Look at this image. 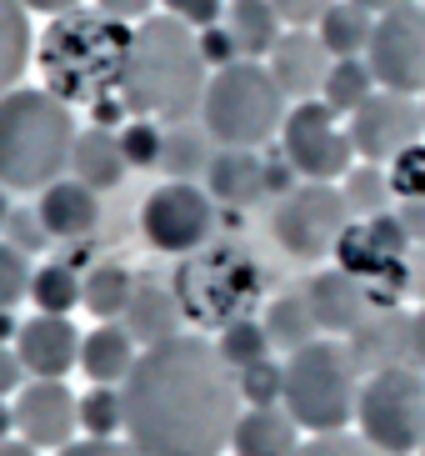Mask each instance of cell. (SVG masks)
<instances>
[{
	"instance_id": "1",
	"label": "cell",
	"mask_w": 425,
	"mask_h": 456,
	"mask_svg": "<svg viewBox=\"0 0 425 456\" xmlns=\"http://www.w3.org/2000/svg\"><path fill=\"white\" fill-rule=\"evenodd\" d=\"M125 442L146 456H221L240 421V381L205 336H171L120 381Z\"/></svg>"
},
{
	"instance_id": "2",
	"label": "cell",
	"mask_w": 425,
	"mask_h": 456,
	"mask_svg": "<svg viewBox=\"0 0 425 456\" xmlns=\"http://www.w3.org/2000/svg\"><path fill=\"white\" fill-rule=\"evenodd\" d=\"M205 55L200 36L175 20V15H146L131 36V61H125V86L120 101L131 116L146 121L186 126L205 101Z\"/></svg>"
},
{
	"instance_id": "3",
	"label": "cell",
	"mask_w": 425,
	"mask_h": 456,
	"mask_svg": "<svg viewBox=\"0 0 425 456\" xmlns=\"http://www.w3.org/2000/svg\"><path fill=\"white\" fill-rule=\"evenodd\" d=\"M131 36L135 30H125V20L66 11L40 41V76H45L51 95H60L66 106L70 101L100 106V95H120Z\"/></svg>"
},
{
	"instance_id": "4",
	"label": "cell",
	"mask_w": 425,
	"mask_h": 456,
	"mask_svg": "<svg viewBox=\"0 0 425 456\" xmlns=\"http://www.w3.org/2000/svg\"><path fill=\"white\" fill-rule=\"evenodd\" d=\"M76 116L51 91L0 95V186L45 191L76 156Z\"/></svg>"
},
{
	"instance_id": "5",
	"label": "cell",
	"mask_w": 425,
	"mask_h": 456,
	"mask_svg": "<svg viewBox=\"0 0 425 456\" xmlns=\"http://www.w3.org/2000/svg\"><path fill=\"white\" fill-rule=\"evenodd\" d=\"M360 381L365 371L356 366L350 346L341 336H320L295 356H285V396L280 406L301 421L310 436H331V431H350L360 402Z\"/></svg>"
},
{
	"instance_id": "6",
	"label": "cell",
	"mask_w": 425,
	"mask_h": 456,
	"mask_svg": "<svg viewBox=\"0 0 425 456\" xmlns=\"http://www.w3.org/2000/svg\"><path fill=\"white\" fill-rule=\"evenodd\" d=\"M291 106H285V91L276 86L266 61H236V66H221L205 86V101H200V126L211 131L215 146H240L255 151L266 146L270 135H280Z\"/></svg>"
},
{
	"instance_id": "7",
	"label": "cell",
	"mask_w": 425,
	"mask_h": 456,
	"mask_svg": "<svg viewBox=\"0 0 425 456\" xmlns=\"http://www.w3.org/2000/svg\"><path fill=\"white\" fill-rule=\"evenodd\" d=\"M261 291V271L240 246H200L175 271V296L180 311L200 326H230L245 316V306Z\"/></svg>"
},
{
	"instance_id": "8",
	"label": "cell",
	"mask_w": 425,
	"mask_h": 456,
	"mask_svg": "<svg viewBox=\"0 0 425 456\" xmlns=\"http://www.w3.org/2000/svg\"><path fill=\"white\" fill-rule=\"evenodd\" d=\"M356 427L365 442L390 456H421L425 446V371L421 366H386L360 381Z\"/></svg>"
},
{
	"instance_id": "9",
	"label": "cell",
	"mask_w": 425,
	"mask_h": 456,
	"mask_svg": "<svg viewBox=\"0 0 425 456\" xmlns=\"http://www.w3.org/2000/svg\"><path fill=\"white\" fill-rule=\"evenodd\" d=\"M350 206L346 191L335 181H301L295 191H285L270 211V236L285 256L295 261H325L335 256L341 236L350 231Z\"/></svg>"
},
{
	"instance_id": "10",
	"label": "cell",
	"mask_w": 425,
	"mask_h": 456,
	"mask_svg": "<svg viewBox=\"0 0 425 456\" xmlns=\"http://www.w3.org/2000/svg\"><path fill=\"white\" fill-rule=\"evenodd\" d=\"M280 156L295 166L301 181H346L356 166V141L325 101H295L280 126Z\"/></svg>"
},
{
	"instance_id": "11",
	"label": "cell",
	"mask_w": 425,
	"mask_h": 456,
	"mask_svg": "<svg viewBox=\"0 0 425 456\" xmlns=\"http://www.w3.org/2000/svg\"><path fill=\"white\" fill-rule=\"evenodd\" d=\"M140 231L156 251L190 256L211 241L215 231V196L200 191L196 181H165L140 206Z\"/></svg>"
},
{
	"instance_id": "12",
	"label": "cell",
	"mask_w": 425,
	"mask_h": 456,
	"mask_svg": "<svg viewBox=\"0 0 425 456\" xmlns=\"http://www.w3.org/2000/svg\"><path fill=\"white\" fill-rule=\"evenodd\" d=\"M350 141L356 156L371 166H390L396 156H405L411 146L425 141V106L421 95L405 91H375L360 110H350Z\"/></svg>"
},
{
	"instance_id": "13",
	"label": "cell",
	"mask_w": 425,
	"mask_h": 456,
	"mask_svg": "<svg viewBox=\"0 0 425 456\" xmlns=\"http://www.w3.org/2000/svg\"><path fill=\"white\" fill-rule=\"evenodd\" d=\"M371 61L381 91L425 95V5H400V11L375 15Z\"/></svg>"
},
{
	"instance_id": "14",
	"label": "cell",
	"mask_w": 425,
	"mask_h": 456,
	"mask_svg": "<svg viewBox=\"0 0 425 456\" xmlns=\"http://www.w3.org/2000/svg\"><path fill=\"white\" fill-rule=\"evenodd\" d=\"M80 427V396H70L66 381H30L15 402V431L30 446H55L66 452Z\"/></svg>"
},
{
	"instance_id": "15",
	"label": "cell",
	"mask_w": 425,
	"mask_h": 456,
	"mask_svg": "<svg viewBox=\"0 0 425 456\" xmlns=\"http://www.w3.org/2000/svg\"><path fill=\"white\" fill-rule=\"evenodd\" d=\"M306 301H310V316H316L320 336H341V341L350 331H360V322L375 311L371 286L360 281V276H350L346 266L316 271L306 281Z\"/></svg>"
},
{
	"instance_id": "16",
	"label": "cell",
	"mask_w": 425,
	"mask_h": 456,
	"mask_svg": "<svg viewBox=\"0 0 425 456\" xmlns=\"http://www.w3.org/2000/svg\"><path fill=\"white\" fill-rule=\"evenodd\" d=\"M266 66L276 76V86L285 91V101H320L335 55L325 51V41L316 30H285L276 41V51L266 55Z\"/></svg>"
},
{
	"instance_id": "17",
	"label": "cell",
	"mask_w": 425,
	"mask_h": 456,
	"mask_svg": "<svg viewBox=\"0 0 425 456\" xmlns=\"http://www.w3.org/2000/svg\"><path fill=\"white\" fill-rule=\"evenodd\" d=\"M80 341L85 336H76V326L66 322V316H30V322H20V331H15V356L26 362V371L36 376V381H66L70 366H80Z\"/></svg>"
},
{
	"instance_id": "18",
	"label": "cell",
	"mask_w": 425,
	"mask_h": 456,
	"mask_svg": "<svg viewBox=\"0 0 425 456\" xmlns=\"http://www.w3.org/2000/svg\"><path fill=\"white\" fill-rule=\"evenodd\" d=\"M350 356H356V366L365 376L371 371H386V366H411V316L396 306L386 311H371L365 322H360V331L346 336Z\"/></svg>"
},
{
	"instance_id": "19",
	"label": "cell",
	"mask_w": 425,
	"mask_h": 456,
	"mask_svg": "<svg viewBox=\"0 0 425 456\" xmlns=\"http://www.w3.org/2000/svg\"><path fill=\"white\" fill-rule=\"evenodd\" d=\"M301 421L285 406H245L230 431V456H295Z\"/></svg>"
},
{
	"instance_id": "20",
	"label": "cell",
	"mask_w": 425,
	"mask_h": 456,
	"mask_svg": "<svg viewBox=\"0 0 425 456\" xmlns=\"http://www.w3.org/2000/svg\"><path fill=\"white\" fill-rule=\"evenodd\" d=\"M40 221L55 241H85L100 221V201L85 181H55V186L40 191Z\"/></svg>"
},
{
	"instance_id": "21",
	"label": "cell",
	"mask_w": 425,
	"mask_h": 456,
	"mask_svg": "<svg viewBox=\"0 0 425 456\" xmlns=\"http://www.w3.org/2000/svg\"><path fill=\"white\" fill-rule=\"evenodd\" d=\"M205 191L215 201L226 206H255L266 191V161L255 151H240V146H221L211 156V171H205Z\"/></svg>"
},
{
	"instance_id": "22",
	"label": "cell",
	"mask_w": 425,
	"mask_h": 456,
	"mask_svg": "<svg viewBox=\"0 0 425 456\" xmlns=\"http://www.w3.org/2000/svg\"><path fill=\"white\" fill-rule=\"evenodd\" d=\"M180 296L165 291V286L156 281H135V296L131 306H125V316H120V326L135 336V346H160V341H171V336H180Z\"/></svg>"
},
{
	"instance_id": "23",
	"label": "cell",
	"mask_w": 425,
	"mask_h": 456,
	"mask_svg": "<svg viewBox=\"0 0 425 456\" xmlns=\"http://www.w3.org/2000/svg\"><path fill=\"white\" fill-rule=\"evenodd\" d=\"M135 362H140V356H135V336L116 322H100L85 341H80V371L91 376L95 387H120Z\"/></svg>"
},
{
	"instance_id": "24",
	"label": "cell",
	"mask_w": 425,
	"mask_h": 456,
	"mask_svg": "<svg viewBox=\"0 0 425 456\" xmlns=\"http://www.w3.org/2000/svg\"><path fill=\"white\" fill-rule=\"evenodd\" d=\"M131 161H125V151H120V135L106 131V126H91V131L76 135V156H70V175L85 181L91 191H110L125 181Z\"/></svg>"
},
{
	"instance_id": "25",
	"label": "cell",
	"mask_w": 425,
	"mask_h": 456,
	"mask_svg": "<svg viewBox=\"0 0 425 456\" xmlns=\"http://www.w3.org/2000/svg\"><path fill=\"white\" fill-rule=\"evenodd\" d=\"M226 30L236 36L240 61H266L276 41L285 36V20L276 15L270 0H230L226 5Z\"/></svg>"
},
{
	"instance_id": "26",
	"label": "cell",
	"mask_w": 425,
	"mask_h": 456,
	"mask_svg": "<svg viewBox=\"0 0 425 456\" xmlns=\"http://www.w3.org/2000/svg\"><path fill=\"white\" fill-rule=\"evenodd\" d=\"M316 36L325 41V51L335 61H350V55H365L371 51V36H375V11L356 5V0H335L331 11L320 15Z\"/></svg>"
},
{
	"instance_id": "27",
	"label": "cell",
	"mask_w": 425,
	"mask_h": 456,
	"mask_svg": "<svg viewBox=\"0 0 425 456\" xmlns=\"http://www.w3.org/2000/svg\"><path fill=\"white\" fill-rule=\"evenodd\" d=\"M131 296H135V276L125 266H116V261H100V266H91L80 276V306L91 316H100V322L125 316Z\"/></svg>"
},
{
	"instance_id": "28",
	"label": "cell",
	"mask_w": 425,
	"mask_h": 456,
	"mask_svg": "<svg viewBox=\"0 0 425 456\" xmlns=\"http://www.w3.org/2000/svg\"><path fill=\"white\" fill-rule=\"evenodd\" d=\"M266 336H270V346L285 351V356H295L301 346L320 341V326H316V316H310L306 291L276 296V301H270V306H266Z\"/></svg>"
},
{
	"instance_id": "29",
	"label": "cell",
	"mask_w": 425,
	"mask_h": 456,
	"mask_svg": "<svg viewBox=\"0 0 425 456\" xmlns=\"http://www.w3.org/2000/svg\"><path fill=\"white\" fill-rule=\"evenodd\" d=\"M30 66V20L26 0H0V95H11Z\"/></svg>"
},
{
	"instance_id": "30",
	"label": "cell",
	"mask_w": 425,
	"mask_h": 456,
	"mask_svg": "<svg viewBox=\"0 0 425 456\" xmlns=\"http://www.w3.org/2000/svg\"><path fill=\"white\" fill-rule=\"evenodd\" d=\"M381 91V81H375L371 61H360V55H350V61H335L331 76H325V91H320V101L335 110V116H350V110H360L371 95Z\"/></svg>"
},
{
	"instance_id": "31",
	"label": "cell",
	"mask_w": 425,
	"mask_h": 456,
	"mask_svg": "<svg viewBox=\"0 0 425 456\" xmlns=\"http://www.w3.org/2000/svg\"><path fill=\"white\" fill-rule=\"evenodd\" d=\"M341 191H346V206H350L356 221H371V216L396 211V186H390L386 166H371V161L350 166V175L341 181Z\"/></svg>"
},
{
	"instance_id": "32",
	"label": "cell",
	"mask_w": 425,
	"mask_h": 456,
	"mask_svg": "<svg viewBox=\"0 0 425 456\" xmlns=\"http://www.w3.org/2000/svg\"><path fill=\"white\" fill-rule=\"evenodd\" d=\"M211 131L200 126V131H190V126H175V131H165V151H160V166L175 175V181H190V175H205L211 171Z\"/></svg>"
},
{
	"instance_id": "33",
	"label": "cell",
	"mask_w": 425,
	"mask_h": 456,
	"mask_svg": "<svg viewBox=\"0 0 425 456\" xmlns=\"http://www.w3.org/2000/svg\"><path fill=\"white\" fill-rule=\"evenodd\" d=\"M221 356H226V366L230 371H245V366H255V362H270V336H266V322H251V316H240V322H230V326H221Z\"/></svg>"
},
{
	"instance_id": "34",
	"label": "cell",
	"mask_w": 425,
	"mask_h": 456,
	"mask_svg": "<svg viewBox=\"0 0 425 456\" xmlns=\"http://www.w3.org/2000/svg\"><path fill=\"white\" fill-rule=\"evenodd\" d=\"M30 301H36L45 316H70V306H80V276H76V266H66V261L40 266L36 281H30Z\"/></svg>"
},
{
	"instance_id": "35",
	"label": "cell",
	"mask_w": 425,
	"mask_h": 456,
	"mask_svg": "<svg viewBox=\"0 0 425 456\" xmlns=\"http://www.w3.org/2000/svg\"><path fill=\"white\" fill-rule=\"evenodd\" d=\"M80 427L91 431L95 442H110L116 431H125V406H120L116 387H91L80 396Z\"/></svg>"
},
{
	"instance_id": "36",
	"label": "cell",
	"mask_w": 425,
	"mask_h": 456,
	"mask_svg": "<svg viewBox=\"0 0 425 456\" xmlns=\"http://www.w3.org/2000/svg\"><path fill=\"white\" fill-rule=\"evenodd\" d=\"M236 381H240V402L280 406V396H285V362H255L245 371H236Z\"/></svg>"
},
{
	"instance_id": "37",
	"label": "cell",
	"mask_w": 425,
	"mask_h": 456,
	"mask_svg": "<svg viewBox=\"0 0 425 456\" xmlns=\"http://www.w3.org/2000/svg\"><path fill=\"white\" fill-rule=\"evenodd\" d=\"M120 151L131 166H160V151H165V131L146 116H135L125 131H120Z\"/></svg>"
},
{
	"instance_id": "38",
	"label": "cell",
	"mask_w": 425,
	"mask_h": 456,
	"mask_svg": "<svg viewBox=\"0 0 425 456\" xmlns=\"http://www.w3.org/2000/svg\"><path fill=\"white\" fill-rule=\"evenodd\" d=\"M30 281H36V271L26 266V251H15L11 241H0V311H11L30 291Z\"/></svg>"
},
{
	"instance_id": "39",
	"label": "cell",
	"mask_w": 425,
	"mask_h": 456,
	"mask_svg": "<svg viewBox=\"0 0 425 456\" xmlns=\"http://www.w3.org/2000/svg\"><path fill=\"white\" fill-rule=\"evenodd\" d=\"M295 456H390V452H381L375 442H365L360 431H331V436H310V442H301Z\"/></svg>"
},
{
	"instance_id": "40",
	"label": "cell",
	"mask_w": 425,
	"mask_h": 456,
	"mask_svg": "<svg viewBox=\"0 0 425 456\" xmlns=\"http://www.w3.org/2000/svg\"><path fill=\"white\" fill-rule=\"evenodd\" d=\"M386 171H390V186H396V201H415V196H425V141L411 146L405 156H396Z\"/></svg>"
},
{
	"instance_id": "41",
	"label": "cell",
	"mask_w": 425,
	"mask_h": 456,
	"mask_svg": "<svg viewBox=\"0 0 425 456\" xmlns=\"http://www.w3.org/2000/svg\"><path fill=\"white\" fill-rule=\"evenodd\" d=\"M5 231H11V246H15V251H26V256L55 241L51 231H45V221H40V211H11Z\"/></svg>"
},
{
	"instance_id": "42",
	"label": "cell",
	"mask_w": 425,
	"mask_h": 456,
	"mask_svg": "<svg viewBox=\"0 0 425 456\" xmlns=\"http://www.w3.org/2000/svg\"><path fill=\"white\" fill-rule=\"evenodd\" d=\"M200 36V55H205V66H236L240 61V45H236V36L226 30V20H215V26H205V30H196Z\"/></svg>"
},
{
	"instance_id": "43",
	"label": "cell",
	"mask_w": 425,
	"mask_h": 456,
	"mask_svg": "<svg viewBox=\"0 0 425 456\" xmlns=\"http://www.w3.org/2000/svg\"><path fill=\"white\" fill-rule=\"evenodd\" d=\"M160 5H165V15L186 20L190 30H205L226 15V0H160Z\"/></svg>"
},
{
	"instance_id": "44",
	"label": "cell",
	"mask_w": 425,
	"mask_h": 456,
	"mask_svg": "<svg viewBox=\"0 0 425 456\" xmlns=\"http://www.w3.org/2000/svg\"><path fill=\"white\" fill-rule=\"evenodd\" d=\"M276 5V15L285 20V30H316L320 15L331 11L335 0H270Z\"/></svg>"
},
{
	"instance_id": "45",
	"label": "cell",
	"mask_w": 425,
	"mask_h": 456,
	"mask_svg": "<svg viewBox=\"0 0 425 456\" xmlns=\"http://www.w3.org/2000/svg\"><path fill=\"white\" fill-rule=\"evenodd\" d=\"M55 456H146V452H135L131 442H70L66 452H55Z\"/></svg>"
},
{
	"instance_id": "46",
	"label": "cell",
	"mask_w": 425,
	"mask_h": 456,
	"mask_svg": "<svg viewBox=\"0 0 425 456\" xmlns=\"http://www.w3.org/2000/svg\"><path fill=\"white\" fill-rule=\"evenodd\" d=\"M396 216H400V226H405V236H411L415 246H425V196H415V201H396Z\"/></svg>"
},
{
	"instance_id": "47",
	"label": "cell",
	"mask_w": 425,
	"mask_h": 456,
	"mask_svg": "<svg viewBox=\"0 0 425 456\" xmlns=\"http://www.w3.org/2000/svg\"><path fill=\"white\" fill-rule=\"evenodd\" d=\"M95 5H100V15H110V20H146L156 0H95Z\"/></svg>"
},
{
	"instance_id": "48",
	"label": "cell",
	"mask_w": 425,
	"mask_h": 456,
	"mask_svg": "<svg viewBox=\"0 0 425 456\" xmlns=\"http://www.w3.org/2000/svg\"><path fill=\"white\" fill-rule=\"evenodd\" d=\"M301 181H295V166L280 156V161H266V191L270 196H285V191H295Z\"/></svg>"
},
{
	"instance_id": "49",
	"label": "cell",
	"mask_w": 425,
	"mask_h": 456,
	"mask_svg": "<svg viewBox=\"0 0 425 456\" xmlns=\"http://www.w3.org/2000/svg\"><path fill=\"white\" fill-rule=\"evenodd\" d=\"M20 376H26V362H20L11 346H0V396H11V391L20 387Z\"/></svg>"
},
{
	"instance_id": "50",
	"label": "cell",
	"mask_w": 425,
	"mask_h": 456,
	"mask_svg": "<svg viewBox=\"0 0 425 456\" xmlns=\"http://www.w3.org/2000/svg\"><path fill=\"white\" fill-rule=\"evenodd\" d=\"M411 366L425 371V301H421V311L411 316Z\"/></svg>"
},
{
	"instance_id": "51",
	"label": "cell",
	"mask_w": 425,
	"mask_h": 456,
	"mask_svg": "<svg viewBox=\"0 0 425 456\" xmlns=\"http://www.w3.org/2000/svg\"><path fill=\"white\" fill-rule=\"evenodd\" d=\"M405 276H411V291L425 301V246H411V256H405Z\"/></svg>"
},
{
	"instance_id": "52",
	"label": "cell",
	"mask_w": 425,
	"mask_h": 456,
	"mask_svg": "<svg viewBox=\"0 0 425 456\" xmlns=\"http://www.w3.org/2000/svg\"><path fill=\"white\" fill-rule=\"evenodd\" d=\"M80 0H26V11H45V15H66L76 11Z\"/></svg>"
},
{
	"instance_id": "53",
	"label": "cell",
	"mask_w": 425,
	"mask_h": 456,
	"mask_svg": "<svg viewBox=\"0 0 425 456\" xmlns=\"http://www.w3.org/2000/svg\"><path fill=\"white\" fill-rule=\"evenodd\" d=\"M356 5H365V11L386 15V11H400V5H421V0H356Z\"/></svg>"
},
{
	"instance_id": "54",
	"label": "cell",
	"mask_w": 425,
	"mask_h": 456,
	"mask_svg": "<svg viewBox=\"0 0 425 456\" xmlns=\"http://www.w3.org/2000/svg\"><path fill=\"white\" fill-rule=\"evenodd\" d=\"M11 431H15V406L0 402V442H11Z\"/></svg>"
},
{
	"instance_id": "55",
	"label": "cell",
	"mask_w": 425,
	"mask_h": 456,
	"mask_svg": "<svg viewBox=\"0 0 425 456\" xmlns=\"http://www.w3.org/2000/svg\"><path fill=\"white\" fill-rule=\"evenodd\" d=\"M15 331H20V326H15V316H11V311H0V346H5V341H15Z\"/></svg>"
},
{
	"instance_id": "56",
	"label": "cell",
	"mask_w": 425,
	"mask_h": 456,
	"mask_svg": "<svg viewBox=\"0 0 425 456\" xmlns=\"http://www.w3.org/2000/svg\"><path fill=\"white\" fill-rule=\"evenodd\" d=\"M0 456H36L30 442H0Z\"/></svg>"
},
{
	"instance_id": "57",
	"label": "cell",
	"mask_w": 425,
	"mask_h": 456,
	"mask_svg": "<svg viewBox=\"0 0 425 456\" xmlns=\"http://www.w3.org/2000/svg\"><path fill=\"white\" fill-rule=\"evenodd\" d=\"M11 221V201H5V186H0V226Z\"/></svg>"
},
{
	"instance_id": "58",
	"label": "cell",
	"mask_w": 425,
	"mask_h": 456,
	"mask_svg": "<svg viewBox=\"0 0 425 456\" xmlns=\"http://www.w3.org/2000/svg\"><path fill=\"white\" fill-rule=\"evenodd\" d=\"M421 106H425V95H421Z\"/></svg>"
},
{
	"instance_id": "59",
	"label": "cell",
	"mask_w": 425,
	"mask_h": 456,
	"mask_svg": "<svg viewBox=\"0 0 425 456\" xmlns=\"http://www.w3.org/2000/svg\"><path fill=\"white\" fill-rule=\"evenodd\" d=\"M421 456H425V446H421Z\"/></svg>"
},
{
	"instance_id": "60",
	"label": "cell",
	"mask_w": 425,
	"mask_h": 456,
	"mask_svg": "<svg viewBox=\"0 0 425 456\" xmlns=\"http://www.w3.org/2000/svg\"><path fill=\"white\" fill-rule=\"evenodd\" d=\"M421 5H425V0H421Z\"/></svg>"
}]
</instances>
